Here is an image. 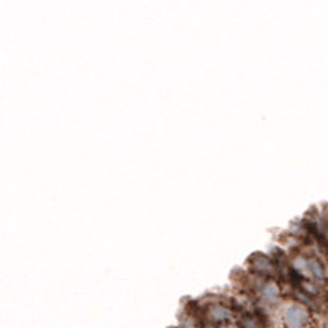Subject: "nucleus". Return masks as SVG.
<instances>
[{"label":"nucleus","instance_id":"nucleus-1","mask_svg":"<svg viewBox=\"0 0 328 328\" xmlns=\"http://www.w3.org/2000/svg\"><path fill=\"white\" fill-rule=\"evenodd\" d=\"M307 319H309L307 310L302 305L294 304L286 310V324L289 328H302L307 324Z\"/></svg>","mask_w":328,"mask_h":328}]
</instances>
